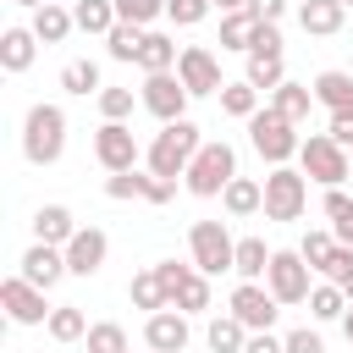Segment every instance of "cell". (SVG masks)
<instances>
[{
	"label": "cell",
	"instance_id": "obj_1",
	"mask_svg": "<svg viewBox=\"0 0 353 353\" xmlns=\"http://www.w3.org/2000/svg\"><path fill=\"white\" fill-rule=\"evenodd\" d=\"M199 143H204V132H199V121L193 116H176V121H160V132L149 138V149H143V165L154 171V176H182L188 171V160L199 154Z\"/></svg>",
	"mask_w": 353,
	"mask_h": 353
},
{
	"label": "cell",
	"instance_id": "obj_2",
	"mask_svg": "<svg viewBox=\"0 0 353 353\" xmlns=\"http://www.w3.org/2000/svg\"><path fill=\"white\" fill-rule=\"evenodd\" d=\"M61 154H66V110L55 99L28 105V116H22V160L28 165H55Z\"/></svg>",
	"mask_w": 353,
	"mask_h": 353
},
{
	"label": "cell",
	"instance_id": "obj_3",
	"mask_svg": "<svg viewBox=\"0 0 353 353\" xmlns=\"http://www.w3.org/2000/svg\"><path fill=\"white\" fill-rule=\"evenodd\" d=\"M248 143H254V154H259L265 165H292V160H298V149H303L298 121H292V116H281L276 105H259V110L248 116Z\"/></svg>",
	"mask_w": 353,
	"mask_h": 353
},
{
	"label": "cell",
	"instance_id": "obj_4",
	"mask_svg": "<svg viewBox=\"0 0 353 353\" xmlns=\"http://www.w3.org/2000/svg\"><path fill=\"white\" fill-rule=\"evenodd\" d=\"M232 176H237V149H232L226 138H204L199 154H193L188 171H182V188H188L193 199H221Z\"/></svg>",
	"mask_w": 353,
	"mask_h": 353
},
{
	"label": "cell",
	"instance_id": "obj_5",
	"mask_svg": "<svg viewBox=\"0 0 353 353\" xmlns=\"http://www.w3.org/2000/svg\"><path fill=\"white\" fill-rule=\"evenodd\" d=\"M298 171H303L309 182H320V188H342V182L353 176V154H347L331 132H309L303 149H298Z\"/></svg>",
	"mask_w": 353,
	"mask_h": 353
},
{
	"label": "cell",
	"instance_id": "obj_6",
	"mask_svg": "<svg viewBox=\"0 0 353 353\" xmlns=\"http://www.w3.org/2000/svg\"><path fill=\"white\" fill-rule=\"evenodd\" d=\"M188 254L204 276H226L237 259V237L226 232V221H193L188 226Z\"/></svg>",
	"mask_w": 353,
	"mask_h": 353
},
{
	"label": "cell",
	"instance_id": "obj_7",
	"mask_svg": "<svg viewBox=\"0 0 353 353\" xmlns=\"http://www.w3.org/2000/svg\"><path fill=\"white\" fill-rule=\"evenodd\" d=\"M309 204V176L298 165H270L265 171V221H298Z\"/></svg>",
	"mask_w": 353,
	"mask_h": 353
},
{
	"label": "cell",
	"instance_id": "obj_8",
	"mask_svg": "<svg viewBox=\"0 0 353 353\" xmlns=\"http://www.w3.org/2000/svg\"><path fill=\"white\" fill-rule=\"evenodd\" d=\"M265 287L276 292L281 309H292V303H309L314 270H309V259H303L298 248H276V254H270V270H265Z\"/></svg>",
	"mask_w": 353,
	"mask_h": 353
},
{
	"label": "cell",
	"instance_id": "obj_9",
	"mask_svg": "<svg viewBox=\"0 0 353 353\" xmlns=\"http://www.w3.org/2000/svg\"><path fill=\"white\" fill-rule=\"evenodd\" d=\"M0 309H6L11 325H44L55 303H50V292L33 287L28 276H6V281H0Z\"/></svg>",
	"mask_w": 353,
	"mask_h": 353
},
{
	"label": "cell",
	"instance_id": "obj_10",
	"mask_svg": "<svg viewBox=\"0 0 353 353\" xmlns=\"http://www.w3.org/2000/svg\"><path fill=\"white\" fill-rule=\"evenodd\" d=\"M138 99H143V110L154 116V121H176V116H188V83L176 77V72H149L143 77V88H138Z\"/></svg>",
	"mask_w": 353,
	"mask_h": 353
},
{
	"label": "cell",
	"instance_id": "obj_11",
	"mask_svg": "<svg viewBox=\"0 0 353 353\" xmlns=\"http://www.w3.org/2000/svg\"><path fill=\"white\" fill-rule=\"evenodd\" d=\"M94 160H99L105 171H132V165L143 160V143H138V132H132L127 121H99V132H94Z\"/></svg>",
	"mask_w": 353,
	"mask_h": 353
},
{
	"label": "cell",
	"instance_id": "obj_12",
	"mask_svg": "<svg viewBox=\"0 0 353 353\" xmlns=\"http://www.w3.org/2000/svg\"><path fill=\"white\" fill-rule=\"evenodd\" d=\"M226 309H232L248 331H276V314H281V303H276V292H270L265 281H237L232 298H226Z\"/></svg>",
	"mask_w": 353,
	"mask_h": 353
},
{
	"label": "cell",
	"instance_id": "obj_13",
	"mask_svg": "<svg viewBox=\"0 0 353 353\" xmlns=\"http://www.w3.org/2000/svg\"><path fill=\"white\" fill-rule=\"evenodd\" d=\"M176 77L188 83V94H193V99H199V94H221V88H226L221 61H215V50H210V44H188V50L176 55Z\"/></svg>",
	"mask_w": 353,
	"mask_h": 353
},
{
	"label": "cell",
	"instance_id": "obj_14",
	"mask_svg": "<svg viewBox=\"0 0 353 353\" xmlns=\"http://www.w3.org/2000/svg\"><path fill=\"white\" fill-rule=\"evenodd\" d=\"M105 254H110V237L99 232V226H77L72 232V243H66V270L72 276H99L105 270Z\"/></svg>",
	"mask_w": 353,
	"mask_h": 353
},
{
	"label": "cell",
	"instance_id": "obj_15",
	"mask_svg": "<svg viewBox=\"0 0 353 353\" xmlns=\"http://www.w3.org/2000/svg\"><path fill=\"white\" fill-rule=\"evenodd\" d=\"M17 276H28L33 287H44V292H50L61 276H72V270H66V248H55V243H39V237H33V243H28V254L17 259Z\"/></svg>",
	"mask_w": 353,
	"mask_h": 353
},
{
	"label": "cell",
	"instance_id": "obj_16",
	"mask_svg": "<svg viewBox=\"0 0 353 353\" xmlns=\"http://www.w3.org/2000/svg\"><path fill=\"white\" fill-rule=\"evenodd\" d=\"M188 336H193V325H188L182 309H154V314H143V342H149V353H182Z\"/></svg>",
	"mask_w": 353,
	"mask_h": 353
},
{
	"label": "cell",
	"instance_id": "obj_17",
	"mask_svg": "<svg viewBox=\"0 0 353 353\" xmlns=\"http://www.w3.org/2000/svg\"><path fill=\"white\" fill-rule=\"evenodd\" d=\"M342 22H347V6L342 0H298V28L303 33L331 39V33H342Z\"/></svg>",
	"mask_w": 353,
	"mask_h": 353
},
{
	"label": "cell",
	"instance_id": "obj_18",
	"mask_svg": "<svg viewBox=\"0 0 353 353\" xmlns=\"http://www.w3.org/2000/svg\"><path fill=\"white\" fill-rule=\"evenodd\" d=\"M33 61H39V33L22 28V22H11V28L0 33V66H6V72H28Z\"/></svg>",
	"mask_w": 353,
	"mask_h": 353
},
{
	"label": "cell",
	"instance_id": "obj_19",
	"mask_svg": "<svg viewBox=\"0 0 353 353\" xmlns=\"http://www.w3.org/2000/svg\"><path fill=\"white\" fill-rule=\"evenodd\" d=\"M221 210H226L232 221L259 215V210H265V182H254V176H232V182H226V193H221Z\"/></svg>",
	"mask_w": 353,
	"mask_h": 353
},
{
	"label": "cell",
	"instance_id": "obj_20",
	"mask_svg": "<svg viewBox=\"0 0 353 353\" xmlns=\"http://www.w3.org/2000/svg\"><path fill=\"white\" fill-rule=\"evenodd\" d=\"M72 232H77V215H72L66 204H39V210H33V237H39V243L66 248V243H72Z\"/></svg>",
	"mask_w": 353,
	"mask_h": 353
},
{
	"label": "cell",
	"instance_id": "obj_21",
	"mask_svg": "<svg viewBox=\"0 0 353 353\" xmlns=\"http://www.w3.org/2000/svg\"><path fill=\"white\" fill-rule=\"evenodd\" d=\"M309 88H314V105H325V110H353V72L325 66Z\"/></svg>",
	"mask_w": 353,
	"mask_h": 353
},
{
	"label": "cell",
	"instance_id": "obj_22",
	"mask_svg": "<svg viewBox=\"0 0 353 353\" xmlns=\"http://www.w3.org/2000/svg\"><path fill=\"white\" fill-rule=\"evenodd\" d=\"M33 33H39V44L50 50V44H61L72 28H77V17H72V6H61V0H50V6H39L33 11V22H28Z\"/></svg>",
	"mask_w": 353,
	"mask_h": 353
},
{
	"label": "cell",
	"instance_id": "obj_23",
	"mask_svg": "<svg viewBox=\"0 0 353 353\" xmlns=\"http://www.w3.org/2000/svg\"><path fill=\"white\" fill-rule=\"evenodd\" d=\"M342 314H347L342 281H325V276H320V281L309 287V320H314V325H331V320H342Z\"/></svg>",
	"mask_w": 353,
	"mask_h": 353
},
{
	"label": "cell",
	"instance_id": "obj_24",
	"mask_svg": "<svg viewBox=\"0 0 353 353\" xmlns=\"http://www.w3.org/2000/svg\"><path fill=\"white\" fill-rule=\"evenodd\" d=\"M176 39L171 33H160V28H149V39H143V50H138V72L149 77V72H176Z\"/></svg>",
	"mask_w": 353,
	"mask_h": 353
},
{
	"label": "cell",
	"instance_id": "obj_25",
	"mask_svg": "<svg viewBox=\"0 0 353 353\" xmlns=\"http://www.w3.org/2000/svg\"><path fill=\"white\" fill-rule=\"evenodd\" d=\"M204 342H210V353H243V347H248V325L226 309V314H215V320L204 325Z\"/></svg>",
	"mask_w": 353,
	"mask_h": 353
},
{
	"label": "cell",
	"instance_id": "obj_26",
	"mask_svg": "<svg viewBox=\"0 0 353 353\" xmlns=\"http://www.w3.org/2000/svg\"><path fill=\"white\" fill-rule=\"evenodd\" d=\"M270 254H276V248H265V237H237V259H232L237 281H265Z\"/></svg>",
	"mask_w": 353,
	"mask_h": 353
},
{
	"label": "cell",
	"instance_id": "obj_27",
	"mask_svg": "<svg viewBox=\"0 0 353 353\" xmlns=\"http://www.w3.org/2000/svg\"><path fill=\"white\" fill-rule=\"evenodd\" d=\"M72 17H77V28L88 33V39H105L121 17H116V0H72Z\"/></svg>",
	"mask_w": 353,
	"mask_h": 353
},
{
	"label": "cell",
	"instance_id": "obj_28",
	"mask_svg": "<svg viewBox=\"0 0 353 353\" xmlns=\"http://www.w3.org/2000/svg\"><path fill=\"white\" fill-rule=\"evenodd\" d=\"M143 39H149V28H138V22H116V28L105 33V55H110V61H132V66H138Z\"/></svg>",
	"mask_w": 353,
	"mask_h": 353
},
{
	"label": "cell",
	"instance_id": "obj_29",
	"mask_svg": "<svg viewBox=\"0 0 353 353\" xmlns=\"http://www.w3.org/2000/svg\"><path fill=\"white\" fill-rule=\"evenodd\" d=\"M44 331H50L55 342H83V336H88V314H83L77 303H55L50 320H44Z\"/></svg>",
	"mask_w": 353,
	"mask_h": 353
},
{
	"label": "cell",
	"instance_id": "obj_30",
	"mask_svg": "<svg viewBox=\"0 0 353 353\" xmlns=\"http://www.w3.org/2000/svg\"><path fill=\"white\" fill-rule=\"evenodd\" d=\"M215 99H221V110H226V116H237V121H248V116L259 110V99H265V94H259V88L248 83V77H237V83H226V88H221Z\"/></svg>",
	"mask_w": 353,
	"mask_h": 353
},
{
	"label": "cell",
	"instance_id": "obj_31",
	"mask_svg": "<svg viewBox=\"0 0 353 353\" xmlns=\"http://www.w3.org/2000/svg\"><path fill=\"white\" fill-rule=\"evenodd\" d=\"M270 105H276L281 116H292V121H309V110H314V88H309V83H292V77H287V83H281V88L270 94Z\"/></svg>",
	"mask_w": 353,
	"mask_h": 353
},
{
	"label": "cell",
	"instance_id": "obj_32",
	"mask_svg": "<svg viewBox=\"0 0 353 353\" xmlns=\"http://www.w3.org/2000/svg\"><path fill=\"white\" fill-rule=\"evenodd\" d=\"M127 298H132V309H171V298H165V287H160V276H154V265L149 270H138L132 281H127Z\"/></svg>",
	"mask_w": 353,
	"mask_h": 353
},
{
	"label": "cell",
	"instance_id": "obj_33",
	"mask_svg": "<svg viewBox=\"0 0 353 353\" xmlns=\"http://www.w3.org/2000/svg\"><path fill=\"white\" fill-rule=\"evenodd\" d=\"M61 88L77 94V99L99 94V88H105V83H99V61H66V66H61Z\"/></svg>",
	"mask_w": 353,
	"mask_h": 353
},
{
	"label": "cell",
	"instance_id": "obj_34",
	"mask_svg": "<svg viewBox=\"0 0 353 353\" xmlns=\"http://www.w3.org/2000/svg\"><path fill=\"white\" fill-rule=\"evenodd\" d=\"M254 28H259V17H254V11H232V17H221V50H243V55H248Z\"/></svg>",
	"mask_w": 353,
	"mask_h": 353
},
{
	"label": "cell",
	"instance_id": "obj_35",
	"mask_svg": "<svg viewBox=\"0 0 353 353\" xmlns=\"http://www.w3.org/2000/svg\"><path fill=\"white\" fill-rule=\"evenodd\" d=\"M243 77H248L259 94H276V88L287 83V61H281V55H265V61H254V55H248V72H243Z\"/></svg>",
	"mask_w": 353,
	"mask_h": 353
},
{
	"label": "cell",
	"instance_id": "obj_36",
	"mask_svg": "<svg viewBox=\"0 0 353 353\" xmlns=\"http://www.w3.org/2000/svg\"><path fill=\"white\" fill-rule=\"evenodd\" d=\"M94 99H99V116H105V121H127V116H132V105H143V99H138L132 88H121V83H105Z\"/></svg>",
	"mask_w": 353,
	"mask_h": 353
},
{
	"label": "cell",
	"instance_id": "obj_37",
	"mask_svg": "<svg viewBox=\"0 0 353 353\" xmlns=\"http://www.w3.org/2000/svg\"><path fill=\"white\" fill-rule=\"evenodd\" d=\"M298 254H303V259H309V270L320 276V270H325V259L336 254V232H331V226H314V232H303Z\"/></svg>",
	"mask_w": 353,
	"mask_h": 353
},
{
	"label": "cell",
	"instance_id": "obj_38",
	"mask_svg": "<svg viewBox=\"0 0 353 353\" xmlns=\"http://www.w3.org/2000/svg\"><path fill=\"white\" fill-rule=\"evenodd\" d=\"M210 281H215V276H204V270H193V276H188V287L176 292V303H171V309H182V314H204V309L215 303V292H210Z\"/></svg>",
	"mask_w": 353,
	"mask_h": 353
},
{
	"label": "cell",
	"instance_id": "obj_39",
	"mask_svg": "<svg viewBox=\"0 0 353 353\" xmlns=\"http://www.w3.org/2000/svg\"><path fill=\"white\" fill-rule=\"evenodd\" d=\"M83 342H88V353H127V331L116 320H94Z\"/></svg>",
	"mask_w": 353,
	"mask_h": 353
},
{
	"label": "cell",
	"instance_id": "obj_40",
	"mask_svg": "<svg viewBox=\"0 0 353 353\" xmlns=\"http://www.w3.org/2000/svg\"><path fill=\"white\" fill-rule=\"evenodd\" d=\"M143 188H149V171H110L105 176V199H143Z\"/></svg>",
	"mask_w": 353,
	"mask_h": 353
},
{
	"label": "cell",
	"instance_id": "obj_41",
	"mask_svg": "<svg viewBox=\"0 0 353 353\" xmlns=\"http://www.w3.org/2000/svg\"><path fill=\"white\" fill-rule=\"evenodd\" d=\"M116 17L121 22H138V28H154L165 17V0H116Z\"/></svg>",
	"mask_w": 353,
	"mask_h": 353
},
{
	"label": "cell",
	"instance_id": "obj_42",
	"mask_svg": "<svg viewBox=\"0 0 353 353\" xmlns=\"http://www.w3.org/2000/svg\"><path fill=\"white\" fill-rule=\"evenodd\" d=\"M281 50H287V44H281V22H259L254 39H248V55L265 61V55H281Z\"/></svg>",
	"mask_w": 353,
	"mask_h": 353
},
{
	"label": "cell",
	"instance_id": "obj_43",
	"mask_svg": "<svg viewBox=\"0 0 353 353\" xmlns=\"http://www.w3.org/2000/svg\"><path fill=\"white\" fill-rule=\"evenodd\" d=\"M193 270H199V265H182V259H160V265H154V276H160V287H165V298H171V303H176V292L188 287V276H193Z\"/></svg>",
	"mask_w": 353,
	"mask_h": 353
},
{
	"label": "cell",
	"instance_id": "obj_44",
	"mask_svg": "<svg viewBox=\"0 0 353 353\" xmlns=\"http://www.w3.org/2000/svg\"><path fill=\"white\" fill-rule=\"evenodd\" d=\"M210 11H215L210 0H165V17H171L176 28H199V22L210 17Z\"/></svg>",
	"mask_w": 353,
	"mask_h": 353
},
{
	"label": "cell",
	"instance_id": "obj_45",
	"mask_svg": "<svg viewBox=\"0 0 353 353\" xmlns=\"http://www.w3.org/2000/svg\"><path fill=\"white\" fill-rule=\"evenodd\" d=\"M320 210H325V221H331V226H342V221H353V193H347V188H325Z\"/></svg>",
	"mask_w": 353,
	"mask_h": 353
},
{
	"label": "cell",
	"instance_id": "obj_46",
	"mask_svg": "<svg viewBox=\"0 0 353 353\" xmlns=\"http://www.w3.org/2000/svg\"><path fill=\"white\" fill-rule=\"evenodd\" d=\"M287 353H325V342H320L314 325H292L287 331Z\"/></svg>",
	"mask_w": 353,
	"mask_h": 353
},
{
	"label": "cell",
	"instance_id": "obj_47",
	"mask_svg": "<svg viewBox=\"0 0 353 353\" xmlns=\"http://www.w3.org/2000/svg\"><path fill=\"white\" fill-rule=\"evenodd\" d=\"M325 132L342 143V149H353V110H331V121H325Z\"/></svg>",
	"mask_w": 353,
	"mask_h": 353
},
{
	"label": "cell",
	"instance_id": "obj_48",
	"mask_svg": "<svg viewBox=\"0 0 353 353\" xmlns=\"http://www.w3.org/2000/svg\"><path fill=\"white\" fill-rule=\"evenodd\" d=\"M243 353H287V336H276V331H248V347Z\"/></svg>",
	"mask_w": 353,
	"mask_h": 353
},
{
	"label": "cell",
	"instance_id": "obj_49",
	"mask_svg": "<svg viewBox=\"0 0 353 353\" xmlns=\"http://www.w3.org/2000/svg\"><path fill=\"white\" fill-rule=\"evenodd\" d=\"M248 11H254L259 22H281V17H287V0H248Z\"/></svg>",
	"mask_w": 353,
	"mask_h": 353
},
{
	"label": "cell",
	"instance_id": "obj_50",
	"mask_svg": "<svg viewBox=\"0 0 353 353\" xmlns=\"http://www.w3.org/2000/svg\"><path fill=\"white\" fill-rule=\"evenodd\" d=\"M210 6H215L221 17H232V11H248V0H210Z\"/></svg>",
	"mask_w": 353,
	"mask_h": 353
},
{
	"label": "cell",
	"instance_id": "obj_51",
	"mask_svg": "<svg viewBox=\"0 0 353 353\" xmlns=\"http://www.w3.org/2000/svg\"><path fill=\"white\" fill-rule=\"evenodd\" d=\"M336 232V243H353V221H342V226H331Z\"/></svg>",
	"mask_w": 353,
	"mask_h": 353
},
{
	"label": "cell",
	"instance_id": "obj_52",
	"mask_svg": "<svg viewBox=\"0 0 353 353\" xmlns=\"http://www.w3.org/2000/svg\"><path fill=\"white\" fill-rule=\"evenodd\" d=\"M342 331H347V342H353V303H347V314H342Z\"/></svg>",
	"mask_w": 353,
	"mask_h": 353
},
{
	"label": "cell",
	"instance_id": "obj_53",
	"mask_svg": "<svg viewBox=\"0 0 353 353\" xmlns=\"http://www.w3.org/2000/svg\"><path fill=\"white\" fill-rule=\"evenodd\" d=\"M342 292H347V303H353V270H347V276H342Z\"/></svg>",
	"mask_w": 353,
	"mask_h": 353
},
{
	"label": "cell",
	"instance_id": "obj_54",
	"mask_svg": "<svg viewBox=\"0 0 353 353\" xmlns=\"http://www.w3.org/2000/svg\"><path fill=\"white\" fill-rule=\"evenodd\" d=\"M17 6H22V11H39V6H50V0H17Z\"/></svg>",
	"mask_w": 353,
	"mask_h": 353
},
{
	"label": "cell",
	"instance_id": "obj_55",
	"mask_svg": "<svg viewBox=\"0 0 353 353\" xmlns=\"http://www.w3.org/2000/svg\"><path fill=\"white\" fill-rule=\"evenodd\" d=\"M342 6H353V0H342Z\"/></svg>",
	"mask_w": 353,
	"mask_h": 353
},
{
	"label": "cell",
	"instance_id": "obj_56",
	"mask_svg": "<svg viewBox=\"0 0 353 353\" xmlns=\"http://www.w3.org/2000/svg\"><path fill=\"white\" fill-rule=\"evenodd\" d=\"M347 154H353V149H347Z\"/></svg>",
	"mask_w": 353,
	"mask_h": 353
}]
</instances>
